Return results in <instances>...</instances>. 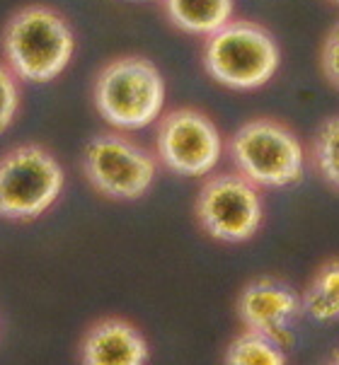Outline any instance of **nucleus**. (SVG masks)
I'll return each instance as SVG.
<instances>
[{
	"instance_id": "nucleus-1",
	"label": "nucleus",
	"mask_w": 339,
	"mask_h": 365,
	"mask_svg": "<svg viewBox=\"0 0 339 365\" xmlns=\"http://www.w3.org/2000/svg\"><path fill=\"white\" fill-rule=\"evenodd\" d=\"M5 66L20 83L46 85L56 80L76 53L71 22L51 5H24L15 10L0 32Z\"/></svg>"
},
{
	"instance_id": "nucleus-2",
	"label": "nucleus",
	"mask_w": 339,
	"mask_h": 365,
	"mask_svg": "<svg viewBox=\"0 0 339 365\" xmlns=\"http://www.w3.org/2000/svg\"><path fill=\"white\" fill-rule=\"evenodd\" d=\"M165 78L146 56H116L92 83V104L114 131H141L163 116Z\"/></svg>"
},
{
	"instance_id": "nucleus-3",
	"label": "nucleus",
	"mask_w": 339,
	"mask_h": 365,
	"mask_svg": "<svg viewBox=\"0 0 339 365\" xmlns=\"http://www.w3.org/2000/svg\"><path fill=\"white\" fill-rule=\"evenodd\" d=\"M201 66L213 83L236 92L264 88L281 66V48L267 27L252 20H231L206 36Z\"/></svg>"
},
{
	"instance_id": "nucleus-4",
	"label": "nucleus",
	"mask_w": 339,
	"mask_h": 365,
	"mask_svg": "<svg viewBox=\"0 0 339 365\" xmlns=\"http://www.w3.org/2000/svg\"><path fill=\"white\" fill-rule=\"evenodd\" d=\"M228 158L240 177L257 189H286L303 179L305 150L283 121L257 116L228 140Z\"/></svg>"
},
{
	"instance_id": "nucleus-5",
	"label": "nucleus",
	"mask_w": 339,
	"mask_h": 365,
	"mask_svg": "<svg viewBox=\"0 0 339 365\" xmlns=\"http://www.w3.org/2000/svg\"><path fill=\"white\" fill-rule=\"evenodd\" d=\"M66 187L64 165L39 143L12 145L0 155V218L29 222L59 203Z\"/></svg>"
},
{
	"instance_id": "nucleus-6",
	"label": "nucleus",
	"mask_w": 339,
	"mask_h": 365,
	"mask_svg": "<svg viewBox=\"0 0 339 365\" xmlns=\"http://www.w3.org/2000/svg\"><path fill=\"white\" fill-rule=\"evenodd\" d=\"M80 165L90 187L112 201L143 199L158 177V158L121 131L92 135Z\"/></svg>"
},
{
	"instance_id": "nucleus-7",
	"label": "nucleus",
	"mask_w": 339,
	"mask_h": 365,
	"mask_svg": "<svg viewBox=\"0 0 339 365\" xmlns=\"http://www.w3.org/2000/svg\"><path fill=\"white\" fill-rule=\"evenodd\" d=\"M194 215L216 242L243 245L260 232L264 222L262 189L233 172H213L203 179L194 201Z\"/></svg>"
},
{
	"instance_id": "nucleus-8",
	"label": "nucleus",
	"mask_w": 339,
	"mask_h": 365,
	"mask_svg": "<svg viewBox=\"0 0 339 365\" xmlns=\"http://www.w3.org/2000/svg\"><path fill=\"white\" fill-rule=\"evenodd\" d=\"M223 150L226 143L218 126L199 109L177 107L158 119L156 158L172 175L206 179L218 167Z\"/></svg>"
},
{
	"instance_id": "nucleus-9",
	"label": "nucleus",
	"mask_w": 339,
	"mask_h": 365,
	"mask_svg": "<svg viewBox=\"0 0 339 365\" xmlns=\"http://www.w3.org/2000/svg\"><path fill=\"white\" fill-rule=\"evenodd\" d=\"M236 312L245 331L262 334L286 346L293 336L295 322L303 317V302L288 283L260 276L243 286L236 300Z\"/></svg>"
},
{
	"instance_id": "nucleus-10",
	"label": "nucleus",
	"mask_w": 339,
	"mask_h": 365,
	"mask_svg": "<svg viewBox=\"0 0 339 365\" xmlns=\"http://www.w3.org/2000/svg\"><path fill=\"white\" fill-rule=\"evenodd\" d=\"M78 358L80 365H148L151 346L133 322L104 317L85 329Z\"/></svg>"
},
{
	"instance_id": "nucleus-11",
	"label": "nucleus",
	"mask_w": 339,
	"mask_h": 365,
	"mask_svg": "<svg viewBox=\"0 0 339 365\" xmlns=\"http://www.w3.org/2000/svg\"><path fill=\"white\" fill-rule=\"evenodd\" d=\"M170 24L184 34L211 36L233 20V0H163Z\"/></svg>"
},
{
	"instance_id": "nucleus-12",
	"label": "nucleus",
	"mask_w": 339,
	"mask_h": 365,
	"mask_svg": "<svg viewBox=\"0 0 339 365\" xmlns=\"http://www.w3.org/2000/svg\"><path fill=\"white\" fill-rule=\"evenodd\" d=\"M300 302L303 314L320 324L339 319V259H330L313 274Z\"/></svg>"
},
{
	"instance_id": "nucleus-13",
	"label": "nucleus",
	"mask_w": 339,
	"mask_h": 365,
	"mask_svg": "<svg viewBox=\"0 0 339 365\" xmlns=\"http://www.w3.org/2000/svg\"><path fill=\"white\" fill-rule=\"evenodd\" d=\"M286 351L274 339L255 331H240L226 346L223 365H286Z\"/></svg>"
},
{
	"instance_id": "nucleus-14",
	"label": "nucleus",
	"mask_w": 339,
	"mask_h": 365,
	"mask_svg": "<svg viewBox=\"0 0 339 365\" xmlns=\"http://www.w3.org/2000/svg\"><path fill=\"white\" fill-rule=\"evenodd\" d=\"M310 163L332 189L339 191V114L328 116L310 140Z\"/></svg>"
},
{
	"instance_id": "nucleus-15",
	"label": "nucleus",
	"mask_w": 339,
	"mask_h": 365,
	"mask_svg": "<svg viewBox=\"0 0 339 365\" xmlns=\"http://www.w3.org/2000/svg\"><path fill=\"white\" fill-rule=\"evenodd\" d=\"M22 104L20 78L5 63H0V133H5L15 123Z\"/></svg>"
},
{
	"instance_id": "nucleus-16",
	"label": "nucleus",
	"mask_w": 339,
	"mask_h": 365,
	"mask_svg": "<svg viewBox=\"0 0 339 365\" xmlns=\"http://www.w3.org/2000/svg\"><path fill=\"white\" fill-rule=\"evenodd\" d=\"M320 71L325 80L335 90H339V20L332 24L330 32L325 34L323 48H320Z\"/></svg>"
},
{
	"instance_id": "nucleus-17",
	"label": "nucleus",
	"mask_w": 339,
	"mask_h": 365,
	"mask_svg": "<svg viewBox=\"0 0 339 365\" xmlns=\"http://www.w3.org/2000/svg\"><path fill=\"white\" fill-rule=\"evenodd\" d=\"M330 365H339V349L335 351V356H332V361H330Z\"/></svg>"
},
{
	"instance_id": "nucleus-18",
	"label": "nucleus",
	"mask_w": 339,
	"mask_h": 365,
	"mask_svg": "<svg viewBox=\"0 0 339 365\" xmlns=\"http://www.w3.org/2000/svg\"><path fill=\"white\" fill-rule=\"evenodd\" d=\"M332 3H337V5H339V0H332Z\"/></svg>"
}]
</instances>
